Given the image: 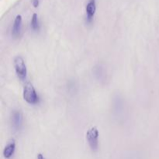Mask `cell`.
<instances>
[{"mask_svg": "<svg viewBox=\"0 0 159 159\" xmlns=\"http://www.w3.org/2000/svg\"><path fill=\"white\" fill-rule=\"evenodd\" d=\"M23 99L29 104H36L39 102V97L35 89L30 82L26 83L23 88Z\"/></svg>", "mask_w": 159, "mask_h": 159, "instance_id": "1", "label": "cell"}, {"mask_svg": "<svg viewBox=\"0 0 159 159\" xmlns=\"http://www.w3.org/2000/svg\"><path fill=\"white\" fill-rule=\"evenodd\" d=\"M98 138H99V131L96 127H93L87 131L86 139L88 141L90 148L93 152H96L98 149V146H99Z\"/></svg>", "mask_w": 159, "mask_h": 159, "instance_id": "2", "label": "cell"}, {"mask_svg": "<svg viewBox=\"0 0 159 159\" xmlns=\"http://www.w3.org/2000/svg\"><path fill=\"white\" fill-rule=\"evenodd\" d=\"M14 67L17 76L20 79L23 80L26 77V66L24 60L21 56H17L14 58Z\"/></svg>", "mask_w": 159, "mask_h": 159, "instance_id": "3", "label": "cell"}, {"mask_svg": "<svg viewBox=\"0 0 159 159\" xmlns=\"http://www.w3.org/2000/svg\"><path fill=\"white\" fill-rule=\"evenodd\" d=\"M23 114L20 111H14L12 114V117H11V122H12V127L15 129L16 130H20L21 129L22 126H23Z\"/></svg>", "mask_w": 159, "mask_h": 159, "instance_id": "4", "label": "cell"}, {"mask_svg": "<svg viewBox=\"0 0 159 159\" xmlns=\"http://www.w3.org/2000/svg\"><path fill=\"white\" fill-rule=\"evenodd\" d=\"M22 30V16L20 15H17L14 20L13 26L12 29V35L14 37H20Z\"/></svg>", "mask_w": 159, "mask_h": 159, "instance_id": "5", "label": "cell"}, {"mask_svg": "<svg viewBox=\"0 0 159 159\" xmlns=\"http://www.w3.org/2000/svg\"><path fill=\"white\" fill-rule=\"evenodd\" d=\"M96 0H89L86 5V15L87 20H88L89 22L92 21L95 15V12H96Z\"/></svg>", "mask_w": 159, "mask_h": 159, "instance_id": "6", "label": "cell"}, {"mask_svg": "<svg viewBox=\"0 0 159 159\" xmlns=\"http://www.w3.org/2000/svg\"><path fill=\"white\" fill-rule=\"evenodd\" d=\"M16 149V144L15 141H12V142L9 143L6 148H5L4 151H3V155L6 158H9L12 156L14 152Z\"/></svg>", "mask_w": 159, "mask_h": 159, "instance_id": "7", "label": "cell"}, {"mask_svg": "<svg viewBox=\"0 0 159 159\" xmlns=\"http://www.w3.org/2000/svg\"><path fill=\"white\" fill-rule=\"evenodd\" d=\"M31 28H32L34 30H38L40 29V24H39V20L37 15L36 13H34L32 16V20H31L30 23Z\"/></svg>", "mask_w": 159, "mask_h": 159, "instance_id": "8", "label": "cell"}, {"mask_svg": "<svg viewBox=\"0 0 159 159\" xmlns=\"http://www.w3.org/2000/svg\"><path fill=\"white\" fill-rule=\"evenodd\" d=\"M32 2L34 7H37L39 5V0H32Z\"/></svg>", "mask_w": 159, "mask_h": 159, "instance_id": "9", "label": "cell"}, {"mask_svg": "<svg viewBox=\"0 0 159 159\" xmlns=\"http://www.w3.org/2000/svg\"><path fill=\"white\" fill-rule=\"evenodd\" d=\"M37 159H45L44 157L43 156V155H41V154H39L38 155H37Z\"/></svg>", "mask_w": 159, "mask_h": 159, "instance_id": "10", "label": "cell"}]
</instances>
